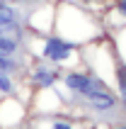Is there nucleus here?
Returning <instances> with one entry per match:
<instances>
[{
	"label": "nucleus",
	"mask_w": 126,
	"mask_h": 129,
	"mask_svg": "<svg viewBox=\"0 0 126 129\" xmlns=\"http://www.w3.org/2000/svg\"><path fill=\"white\" fill-rule=\"evenodd\" d=\"M63 83L68 88L73 95H80V98H90L92 93H97V90H104V83L97 80L95 76L90 73H78V71H68L63 76Z\"/></svg>",
	"instance_id": "nucleus-1"
},
{
	"label": "nucleus",
	"mask_w": 126,
	"mask_h": 129,
	"mask_svg": "<svg viewBox=\"0 0 126 129\" xmlns=\"http://www.w3.org/2000/svg\"><path fill=\"white\" fill-rule=\"evenodd\" d=\"M75 46L61 37H49L44 42V49H41V56L49 61V63H66L70 56H73Z\"/></svg>",
	"instance_id": "nucleus-2"
},
{
	"label": "nucleus",
	"mask_w": 126,
	"mask_h": 129,
	"mask_svg": "<svg viewBox=\"0 0 126 129\" xmlns=\"http://www.w3.org/2000/svg\"><path fill=\"white\" fill-rule=\"evenodd\" d=\"M85 102L90 105V110H95V112H114L116 110V98H114L109 90H97V93H92L90 98H85Z\"/></svg>",
	"instance_id": "nucleus-3"
},
{
	"label": "nucleus",
	"mask_w": 126,
	"mask_h": 129,
	"mask_svg": "<svg viewBox=\"0 0 126 129\" xmlns=\"http://www.w3.org/2000/svg\"><path fill=\"white\" fill-rule=\"evenodd\" d=\"M58 73L56 68H51V66H36L34 73H32V83H34L36 88H51L53 83H56Z\"/></svg>",
	"instance_id": "nucleus-4"
},
{
	"label": "nucleus",
	"mask_w": 126,
	"mask_h": 129,
	"mask_svg": "<svg viewBox=\"0 0 126 129\" xmlns=\"http://www.w3.org/2000/svg\"><path fill=\"white\" fill-rule=\"evenodd\" d=\"M12 22H20L17 10L12 5H7V3H0V27L3 24H12Z\"/></svg>",
	"instance_id": "nucleus-5"
},
{
	"label": "nucleus",
	"mask_w": 126,
	"mask_h": 129,
	"mask_svg": "<svg viewBox=\"0 0 126 129\" xmlns=\"http://www.w3.org/2000/svg\"><path fill=\"white\" fill-rule=\"evenodd\" d=\"M17 68V63L12 61V56H0V73H12Z\"/></svg>",
	"instance_id": "nucleus-6"
},
{
	"label": "nucleus",
	"mask_w": 126,
	"mask_h": 129,
	"mask_svg": "<svg viewBox=\"0 0 126 129\" xmlns=\"http://www.w3.org/2000/svg\"><path fill=\"white\" fill-rule=\"evenodd\" d=\"M12 78L10 73H0V93H12Z\"/></svg>",
	"instance_id": "nucleus-7"
},
{
	"label": "nucleus",
	"mask_w": 126,
	"mask_h": 129,
	"mask_svg": "<svg viewBox=\"0 0 126 129\" xmlns=\"http://www.w3.org/2000/svg\"><path fill=\"white\" fill-rule=\"evenodd\" d=\"M46 129H78L75 124L66 122V119H51L49 124H46Z\"/></svg>",
	"instance_id": "nucleus-8"
},
{
	"label": "nucleus",
	"mask_w": 126,
	"mask_h": 129,
	"mask_svg": "<svg viewBox=\"0 0 126 129\" xmlns=\"http://www.w3.org/2000/svg\"><path fill=\"white\" fill-rule=\"evenodd\" d=\"M116 83L119 90H126V68H116Z\"/></svg>",
	"instance_id": "nucleus-9"
},
{
	"label": "nucleus",
	"mask_w": 126,
	"mask_h": 129,
	"mask_svg": "<svg viewBox=\"0 0 126 129\" xmlns=\"http://www.w3.org/2000/svg\"><path fill=\"white\" fill-rule=\"evenodd\" d=\"M114 10H116V15H119V17H124V20H126V0H119Z\"/></svg>",
	"instance_id": "nucleus-10"
},
{
	"label": "nucleus",
	"mask_w": 126,
	"mask_h": 129,
	"mask_svg": "<svg viewBox=\"0 0 126 129\" xmlns=\"http://www.w3.org/2000/svg\"><path fill=\"white\" fill-rule=\"evenodd\" d=\"M121 102H124V110H126V90H121Z\"/></svg>",
	"instance_id": "nucleus-11"
},
{
	"label": "nucleus",
	"mask_w": 126,
	"mask_h": 129,
	"mask_svg": "<svg viewBox=\"0 0 126 129\" xmlns=\"http://www.w3.org/2000/svg\"><path fill=\"white\" fill-rule=\"evenodd\" d=\"M116 129H126V124H124V127H116Z\"/></svg>",
	"instance_id": "nucleus-12"
},
{
	"label": "nucleus",
	"mask_w": 126,
	"mask_h": 129,
	"mask_svg": "<svg viewBox=\"0 0 126 129\" xmlns=\"http://www.w3.org/2000/svg\"><path fill=\"white\" fill-rule=\"evenodd\" d=\"M83 3H90V0H83Z\"/></svg>",
	"instance_id": "nucleus-13"
},
{
	"label": "nucleus",
	"mask_w": 126,
	"mask_h": 129,
	"mask_svg": "<svg viewBox=\"0 0 126 129\" xmlns=\"http://www.w3.org/2000/svg\"><path fill=\"white\" fill-rule=\"evenodd\" d=\"M0 3H5V0H0Z\"/></svg>",
	"instance_id": "nucleus-14"
}]
</instances>
